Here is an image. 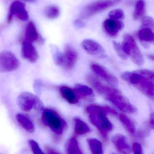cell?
Masks as SVG:
<instances>
[{"label": "cell", "instance_id": "obj_1", "mask_svg": "<svg viewBox=\"0 0 154 154\" xmlns=\"http://www.w3.org/2000/svg\"><path fill=\"white\" fill-rule=\"evenodd\" d=\"M122 78L148 97L154 98L153 72L146 69L126 72L122 75Z\"/></svg>", "mask_w": 154, "mask_h": 154}, {"label": "cell", "instance_id": "obj_2", "mask_svg": "<svg viewBox=\"0 0 154 154\" xmlns=\"http://www.w3.org/2000/svg\"><path fill=\"white\" fill-rule=\"evenodd\" d=\"M90 122L98 128L103 137H106L112 128V125L107 117L108 114L117 115L115 110L108 106L90 105L86 107Z\"/></svg>", "mask_w": 154, "mask_h": 154}, {"label": "cell", "instance_id": "obj_3", "mask_svg": "<svg viewBox=\"0 0 154 154\" xmlns=\"http://www.w3.org/2000/svg\"><path fill=\"white\" fill-rule=\"evenodd\" d=\"M122 49L127 57H130L132 61L138 66H141L144 63L143 54L137 46L134 37L129 34H125L124 36Z\"/></svg>", "mask_w": 154, "mask_h": 154}, {"label": "cell", "instance_id": "obj_4", "mask_svg": "<svg viewBox=\"0 0 154 154\" xmlns=\"http://www.w3.org/2000/svg\"><path fill=\"white\" fill-rule=\"evenodd\" d=\"M122 0H97L86 5L80 12V20H86L119 4Z\"/></svg>", "mask_w": 154, "mask_h": 154}, {"label": "cell", "instance_id": "obj_5", "mask_svg": "<svg viewBox=\"0 0 154 154\" xmlns=\"http://www.w3.org/2000/svg\"><path fill=\"white\" fill-rule=\"evenodd\" d=\"M42 120L56 134L60 135L66 126V123L55 110L50 109H43Z\"/></svg>", "mask_w": 154, "mask_h": 154}, {"label": "cell", "instance_id": "obj_6", "mask_svg": "<svg viewBox=\"0 0 154 154\" xmlns=\"http://www.w3.org/2000/svg\"><path fill=\"white\" fill-rule=\"evenodd\" d=\"M17 103L20 108L25 112L30 111L33 108L39 110L43 108L40 100L34 94L28 91L22 92L19 95Z\"/></svg>", "mask_w": 154, "mask_h": 154}, {"label": "cell", "instance_id": "obj_7", "mask_svg": "<svg viewBox=\"0 0 154 154\" xmlns=\"http://www.w3.org/2000/svg\"><path fill=\"white\" fill-rule=\"evenodd\" d=\"M20 66V62L11 51L4 50L0 52V72L7 73L17 70Z\"/></svg>", "mask_w": 154, "mask_h": 154}, {"label": "cell", "instance_id": "obj_8", "mask_svg": "<svg viewBox=\"0 0 154 154\" xmlns=\"http://www.w3.org/2000/svg\"><path fill=\"white\" fill-rule=\"evenodd\" d=\"M106 99L123 112L134 113L137 111L135 107L134 106L122 95L118 90H116Z\"/></svg>", "mask_w": 154, "mask_h": 154}, {"label": "cell", "instance_id": "obj_9", "mask_svg": "<svg viewBox=\"0 0 154 154\" xmlns=\"http://www.w3.org/2000/svg\"><path fill=\"white\" fill-rule=\"evenodd\" d=\"M14 16L23 21H26L29 19L25 4L17 0L11 4L7 16V22L11 23Z\"/></svg>", "mask_w": 154, "mask_h": 154}, {"label": "cell", "instance_id": "obj_10", "mask_svg": "<svg viewBox=\"0 0 154 154\" xmlns=\"http://www.w3.org/2000/svg\"><path fill=\"white\" fill-rule=\"evenodd\" d=\"M22 57L32 63H34L39 59V54L34 45L31 42L24 40L22 44Z\"/></svg>", "mask_w": 154, "mask_h": 154}, {"label": "cell", "instance_id": "obj_11", "mask_svg": "<svg viewBox=\"0 0 154 154\" xmlns=\"http://www.w3.org/2000/svg\"><path fill=\"white\" fill-rule=\"evenodd\" d=\"M103 29L105 32L111 37H115L123 29L124 24L119 20L108 19L103 23Z\"/></svg>", "mask_w": 154, "mask_h": 154}, {"label": "cell", "instance_id": "obj_12", "mask_svg": "<svg viewBox=\"0 0 154 154\" xmlns=\"http://www.w3.org/2000/svg\"><path fill=\"white\" fill-rule=\"evenodd\" d=\"M82 46L87 52L99 57H105V53L103 47L97 42L91 39H86L82 42Z\"/></svg>", "mask_w": 154, "mask_h": 154}, {"label": "cell", "instance_id": "obj_13", "mask_svg": "<svg viewBox=\"0 0 154 154\" xmlns=\"http://www.w3.org/2000/svg\"><path fill=\"white\" fill-rule=\"evenodd\" d=\"M77 58V53L74 48L70 45H67L63 53V62L61 66L66 69H71L74 67Z\"/></svg>", "mask_w": 154, "mask_h": 154}, {"label": "cell", "instance_id": "obj_14", "mask_svg": "<svg viewBox=\"0 0 154 154\" xmlns=\"http://www.w3.org/2000/svg\"><path fill=\"white\" fill-rule=\"evenodd\" d=\"M91 68L94 73L101 77L105 81L113 87H116L118 85V81L115 77L111 75L105 68L100 65L92 64Z\"/></svg>", "mask_w": 154, "mask_h": 154}, {"label": "cell", "instance_id": "obj_15", "mask_svg": "<svg viewBox=\"0 0 154 154\" xmlns=\"http://www.w3.org/2000/svg\"><path fill=\"white\" fill-rule=\"evenodd\" d=\"M112 142L117 150L121 154H131L132 149L125 137L121 134H116L113 137Z\"/></svg>", "mask_w": 154, "mask_h": 154}, {"label": "cell", "instance_id": "obj_16", "mask_svg": "<svg viewBox=\"0 0 154 154\" xmlns=\"http://www.w3.org/2000/svg\"><path fill=\"white\" fill-rule=\"evenodd\" d=\"M25 41L33 42H36L42 39V37L38 32L37 27L32 21H29L25 29Z\"/></svg>", "mask_w": 154, "mask_h": 154}, {"label": "cell", "instance_id": "obj_17", "mask_svg": "<svg viewBox=\"0 0 154 154\" xmlns=\"http://www.w3.org/2000/svg\"><path fill=\"white\" fill-rule=\"evenodd\" d=\"M60 92L62 97L71 104H76L79 101V97L75 91L71 88L67 86H62L60 88Z\"/></svg>", "mask_w": 154, "mask_h": 154}, {"label": "cell", "instance_id": "obj_18", "mask_svg": "<svg viewBox=\"0 0 154 154\" xmlns=\"http://www.w3.org/2000/svg\"><path fill=\"white\" fill-rule=\"evenodd\" d=\"M15 118L20 125L25 131L30 133L34 132L35 127L32 121L27 116L21 113H18L15 116Z\"/></svg>", "mask_w": 154, "mask_h": 154}, {"label": "cell", "instance_id": "obj_19", "mask_svg": "<svg viewBox=\"0 0 154 154\" xmlns=\"http://www.w3.org/2000/svg\"><path fill=\"white\" fill-rule=\"evenodd\" d=\"M137 36L139 40L143 42L152 43L154 40L153 32L152 29L148 28H141L138 31Z\"/></svg>", "mask_w": 154, "mask_h": 154}, {"label": "cell", "instance_id": "obj_20", "mask_svg": "<svg viewBox=\"0 0 154 154\" xmlns=\"http://www.w3.org/2000/svg\"><path fill=\"white\" fill-rule=\"evenodd\" d=\"M146 12V3L144 0H138L137 2L134 13V18L135 20L142 19Z\"/></svg>", "mask_w": 154, "mask_h": 154}, {"label": "cell", "instance_id": "obj_21", "mask_svg": "<svg viewBox=\"0 0 154 154\" xmlns=\"http://www.w3.org/2000/svg\"><path fill=\"white\" fill-rule=\"evenodd\" d=\"M59 8L55 5H50L44 9V14L47 19L54 20L58 18L60 15Z\"/></svg>", "mask_w": 154, "mask_h": 154}, {"label": "cell", "instance_id": "obj_22", "mask_svg": "<svg viewBox=\"0 0 154 154\" xmlns=\"http://www.w3.org/2000/svg\"><path fill=\"white\" fill-rule=\"evenodd\" d=\"M75 132L78 135H82L90 132V129L86 123L78 118L74 119Z\"/></svg>", "mask_w": 154, "mask_h": 154}, {"label": "cell", "instance_id": "obj_23", "mask_svg": "<svg viewBox=\"0 0 154 154\" xmlns=\"http://www.w3.org/2000/svg\"><path fill=\"white\" fill-rule=\"evenodd\" d=\"M87 143L93 154H103V147L99 140L94 138L87 139Z\"/></svg>", "mask_w": 154, "mask_h": 154}, {"label": "cell", "instance_id": "obj_24", "mask_svg": "<svg viewBox=\"0 0 154 154\" xmlns=\"http://www.w3.org/2000/svg\"><path fill=\"white\" fill-rule=\"evenodd\" d=\"M119 119L121 123L124 125L126 129L131 134H134L135 132L136 128L133 121L124 114H120Z\"/></svg>", "mask_w": 154, "mask_h": 154}, {"label": "cell", "instance_id": "obj_25", "mask_svg": "<svg viewBox=\"0 0 154 154\" xmlns=\"http://www.w3.org/2000/svg\"><path fill=\"white\" fill-rule=\"evenodd\" d=\"M75 91L79 97H87L93 93L92 89L83 84H77L75 87Z\"/></svg>", "mask_w": 154, "mask_h": 154}, {"label": "cell", "instance_id": "obj_26", "mask_svg": "<svg viewBox=\"0 0 154 154\" xmlns=\"http://www.w3.org/2000/svg\"><path fill=\"white\" fill-rule=\"evenodd\" d=\"M68 154H83L76 138L73 137L69 142L68 146Z\"/></svg>", "mask_w": 154, "mask_h": 154}, {"label": "cell", "instance_id": "obj_27", "mask_svg": "<svg viewBox=\"0 0 154 154\" xmlns=\"http://www.w3.org/2000/svg\"><path fill=\"white\" fill-rule=\"evenodd\" d=\"M108 17L110 19L119 20L124 17V13L122 9H115L109 12Z\"/></svg>", "mask_w": 154, "mask_h": 154}, {"label": "cell", "instance_id": "obj_28", "mask_svg": "<svg viewBox=\"0 0 154 154\" xmlns=\"http://www.w3.org/2000/svg\"><path fill=\"white\" fill-rule=\"evenodd\" d=\"M141 28H148L153 29L154 20L152 17L150 16H146L142 18Z\"/></svg>", "mask_w": 154, "mask_h": 154}, {"label": "cell", "instance_id": "obj_29", "mask_svg": "<svg viewBox=\"0 0 154 154\" xmlns=\"http://www.w3.org/2000/svg\"><path fill=\"white\" fill-rule=\"evenodd\" d=\"M29 144L33 154H45L39 146L38 143L34 140H29Z\"/></svg>", "mask_w": 154, "mask_h": 154}, {"label": "cell", "instance_id": "obj_30", "mask_svg": "<svg viewBox=\"0 0 154 154\" xmlns=\"http://www.w3.org/2000/svg\"><path fill=\"white\" fill-rule=\"evenodd\" d=\"M113 43H114V48L118 56L122 59H127L128 57L123 51L121 44L116 42H114Z\"/></svg>", "mask_w": 154, "mask_h": 154}, {"label": "cell", "instance_id": "obj_31", "mask_svg": "<svg viewBox=\"0 0 154 154\" xmlns=\"http://www.w3.org/2000/svg\"><path fill=\"white\" fill-rule=\"evenodd\" d=\"M133 150L134 154H143L142 146L138 143H134L133 144Z\"/></svg>", "mask_w": 154, "mask_h": 154}, {"label": "cell", "instance_id": "obj_32", "mask_svg": "<svg viewBox=\"0 0 154 154\" xmlns=\"http://www.w3.org/2000/svg\"><path fill=\"white\" fill-rule=\"evenodd\" d=\"M74 23H75L76 26L79 27V28H83L85 26L84 23L80 20H76L74 22Z\"/></svg>", "mask_w": 154, "mask_h": 154}, {"label": "cell", "instance_id": "obj_33", "mask_svg": "<svg viewBox=\"0 0 154 154\" xmlns=\"http://www.w3.org/2000/svg\"><path fill=\"white\" fill-rule=\"evenodd\" d=\"M154 115L152 114L151 115V118H150V124H151V126L153 128L154 127Z\"/></svg>", "mask_w": 154, "mask_h": 154}, {"label": "cell", "instance_id": "obj_34", "mask_svg": "<svg viewBox=\"0 0 154 154\" xmlns=\"http://www.w3.org/2000/svg\"><path fill=\"white\" fill-rule=\"evenodd\" d=\"M48 154H59L55 152V151H53L52 149H50V148H48Z\"/></svg>", "mask_w": 154, "mask_h": 154}, {"label": "cell", "instance_id": "obj_35", "mask_svg": "<svg viewBox=\"0 0 154 154\" xmlns=\"http://www.w3.org/2000/svg\"><path fill=\"white\" fill-rule=\"evenodd\" d=\"M24 1L29 2L33 3L36 0H24Z\"/></svg>", "mask_w": 154, "mask_h": 154}, {"label": "cell", "instance_id": "obj_36", "mask_svg": "<svg viewBox=\"0 0 154 154\" xmlns=\"http://www.w3.org/2000/svg\"><path fill=\"white\" fill-rule=\"evenodd\" d=\"M112 154H117L115 153H112Z\"/></svg>", "mask_w": 154, "mask_h": 154}]
</instances>
